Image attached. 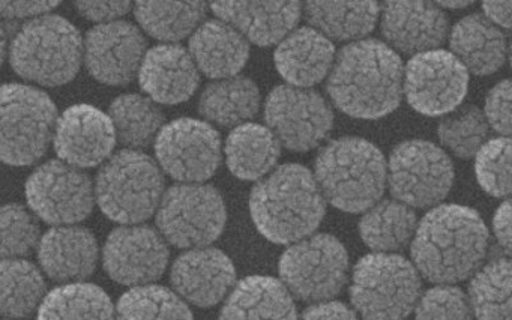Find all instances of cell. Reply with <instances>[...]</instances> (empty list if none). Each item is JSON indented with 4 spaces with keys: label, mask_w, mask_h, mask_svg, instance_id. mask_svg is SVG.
I'll use <instances>...</instances> for the list:
<instances>
[{
    "label": "cell",
    "mask_w": 512,
    "mask_h": 320,
    "mask_svg": "<svg viewBox=\"0 0 512 320\" xmlns=\"http://www.w3.org/2000/svg\"><path fill=\"white\" fill-rule=\"evenodd\" d=\"M403 74V61L391 47L377 40L355 41L335 55L326 92L352 118H385L400 106Z\"/></svg>",
    "instance_id": "6da1fadb"
},
{
    "label": "cell",
    "mask_w": 512,
    "mask_h": 320,
    "mask_svg": "<svg viewBox=\"0 0 512 320\" xmlns=\"http://www.w3.org/2000/svg\"><path fill=\"white\" fill-rule=\"evenodd\" d=\"M488 241L487 226L478 212L467 206L437 205L416 226L412 263L431 283H460L481 268Z\"/></svg>",
    "instance_id": "7a4b0ae2"
},
{
    "label": "cell",
    "mask_w": 512,
    "mask_h": 320,
    "mask_svg": "<svg viewBox=\"0 0 512 320\" xmlns=\"http://www.w3.org/2000/svg\"><path fill=\"white\" fill-rule=\"evenodd\" d=\"M250 212L268 241L295 244L316 232L326 214V200L311 170L289 163L254 185Z\"/></svg>",
    "instance_id": "3957f363"
},
{
    "label": "cell",
    "mask_w": 512,
    "mask_h": 320,
    "mask_svg": "<svg viewBox=\"0 0 512 320\" xmlns=\"http://www.w3.org/2000/svg\"><path fill=\"white\" fill-rule=\"evenodd\" d=\"M313 176L326 202L340 211L359 214L383 196L386 161L368 140L341 137L320 149Z\"/></svg>",
    "instance_id": "277c9868"
},
{
    "label": "cell",
    "mask_w": 512,
    "mask_h": 320,
    "mask_svg": "<svg viewBox=\"0 0 512 320\" xmlns=\"http://www.w3.org/2000/svg\"><path fill=\"white\" fill-rule=\"evenodd\" d=\"M82 61V34L61 16L46 14L29 20L10 46L13 70L22 79L49 88L70 83Z\"/></svg>",
    "instance_id": "5b68a950"
},
{
    "label": "cell",
    "mask_w": 512,
    "mask_h": 320,
    "mask_svg": "<svg viewBox=\"0 0 512 320\" xmlns=\"http://www.w3.org/2000/svg\"><path fill=\"white\" fill-rule=\"evenodd\" d=\"M164 191V173L157 161L134 149L113 154L101 166L94 185L101 211L122 226L151 218Z\"/></svg>",
    "instance_id": "8992f818"
},
{
    "label": "cell",
    "mask_w": 512,
    "mask_h": 320,
    "mask_svg": "<svg viewBox=\"0 0 512 320\" xmlns=\"http://www.w3.org/2000/svg\"><path fill=\"white\" fill-rule=\"evenodd\" d=\"M58 109L46 92L34 86H0V161L32 166L53 142Z\"/></svg>",
    "instance_id": "52a82bcc"
},
{
    "label": "cell",
    "mask_w": 512,
    "mask_h": 320,
    "mask_svg": "<svg viewBox=\"0 0 512 320\" xmlns=\"http://www.w3.org/2000/svg\"><path fill=\"white\" fill-rule=\"evenodd\" d=\"M421 287L412 262L398 254L373 253L356 263L350 299L364 320H404L415 310Z\"/></svg>",
    "instance_id": "ba28073f"
},
{
    "label": "cell",
    "mask_w": 512,
    "mask_h": 320,
    "mask_svg": "<svg viewBox=\"0 0 512 320\" xmlns=\"http://www.w3.org/2000/svg\"><path fill=\"white\" fill-rule=\"evenodd\" d=\"M157 227L167 244L193 250L220 238L227 221L226 203L217 188L205 184H176L164 191Z\"/></svg>",
    "instance_id": "9c48e42d"
},
{
    "label": "cell",
    "mask_w": 512,
    "mask_h": 320,
    "mask_svg": "<svg viewBox=\"0 0 512 320\" xmlns=\"http://www.w3.org/2000/svg\"><path fill=\"white\" fill-rule=\"evenodd\" d=\"M281 283L305 302L331 301L343 290L349 254L335 236L317 233L290 245L278 263Z\"/></svg>",
    "instance_id": "30bf717a"
},
{
    "label": "cell",
    "mask_w": 512,
    "mask_h": 320,
    "mask_svg": "<svg viewBox=\"0 0 512 320\" xmlns=\"http://www.w3.org/2000/svg\"><path fill=\"white\" fill-rule=\"evenodd\" d=\"M392 197L412 209L434 208L454 184V166L439 146L427 140H406L395 146L386 164Z\"/></svg>",
    "instance_id": "8fae6325"
},
{
    "label": "cell",
    "mask_w": 512,
    "mask_h": 320,
    "mask_svg": "<svg viewBox=\"0 0 512 320\" xmlns=\"http://www.w3.org/2000/svg\"><path fill=\"white\" fill-rule=\"evenodd\" d=\"M25 193L32 214L55 227L80 223L94 209L91 178L61 160L41 164L29 176Z\"/></svg>",
    "instance_id": "7c38bea8"
},
{
    "label": "cell",
    "mask_w": 512,
    "mask_h": 320,
    "mask_svg": "<svg viewBox=\"0 0 512 320\" xmlns=\"http://www.w3.org/2000/svg\"><path fill=\"white\" fill-rule=\"evenodd\" d=\"M155 155L160 169L179 184H203L220 167L221 137L199 119H176L155 137Z\"/></svg>",
    "instance_id": "4fadbf2b"
},
{
    "label": "cell",
    "mask_w": 512,
    "mask_h": 320,
    "mask_svg": "<svg viewBox=\"0 0 512 320\" xmlns=\"http://www.w3.org/2000/svg\"><path fill=\"white\" fill-rule=\"evenodd\" d=\"M265 121L281 146L307 152L328 137L334 127V113L319 92L283 85L269 94Z\"/></svg>",
    "instance_id": "5bb4252c"
},
{
    "label": "cell",
    "mask_w": 512,
    "mask_h": 320,
    "mask_svg": "<svg viewBox=\"0 0 512 320\" xmlns=\"http://www.w3.org/2000/svg\"><path fill=\"white\" fill-rule=\"evenodd\" d=\"M469 89V73L445 50L415 55L403 74L407 103L421 115L443 116L457 110Z\"/></svg>",
    "instance_id": "9a60e30c"
},
{
    "label": "cell",
    "mask_w": 512,
    "mask_h": 320,
    "mask_svg": "<svg viewBox=\"0 0 512 320\" xmlns=\"http://www.w3.org/2000/svg\"><path fill=\"white\" fill-rule=\"evenodd\" d=\"M169 244L158 230L125 224L110 233L103 248V265L112 280L124 286H148L163 277L169 265Z\"/></svg>",
    "instance_id": "2e32d148"
},
{
    "label": "cell",
    "mask_w": 512,
    "mask_h": 320,
    "mask_svg": "<svg viewBox=\"0 0 512 320\" xmlns=\"http://www.w3.org/2000/svg\"><path fill=\"white\" fill-rule=\"evenodd\" d=\"M145 37L133 23L118 20L92 28L83 41L89 74L109 86H125L139 74L146 55Z\"/></svg>",
    "instance_id": "e0dca14e"
},
{
    "label": "cell",
    "mask_w": 512,
    "mask_h": 320,
    "mask_svg": "<svg viewBox=\"0 0 512 320\" xmlns=\"http://www.w3.org/2000/svg\"><path fill=\"white\" fill-rule=\"evenodd\" d=\"M116 140L109 115L91 104H76L56 121L53 143L59 160L77 169H89L112 157Z\"/></svg>",
    "instance_id": "ac0fdd59"
},
{
    "label": "cell",
    "mask_w": 512,
    "mask_h": 320,
    "mask_svg": "<svg viewBox=\"0 0 512 320\" xmlns=\"http://www.w3.org/2000/svg\"><path fill=\"white\" fill-rule=\"evenodd\" d=\"M170 281L179 298L208 308L229 295L236 284V268L230 257L217 248H193L175 260Z\"/></svg>",
    "instance_id": "d6986e66"
},
{
    "label": "cell",
    "mask_w": 512,
    "mask_h": 320,
    "mask_svg": "<svg viewBox=\"0 0 512 320\" xmlns=\"http://www.w3.org/2000/svg\"><path fill=\"white\" fill-rule=\"evenodd\" d=\"M137 77L146 97L166 106L190 100L200 82L193 58L178 44H161L148 50Z\"/></svg>",
    "instance_id": "ffe728a7"
},
{
    "label": "cell",
    "mask_w": 512,
    "mask_h": 320,
    "mask_svg": "<svg viewBox=\"0 0 512 320\" xmlns=\"http://www.w3.org/2000/svg\"><path fill=\"white\" fill-rule=\"evenodd\" d=\"M380 26L394 49L413 56L439 49L448 35V17L425 2H386Z\"/></svg>",
    "instance_id": "44dd1931"
},
{
    "label": "cell",
    "mask_w": 512,
    "mask_h": 320,
    "mask_svg": "<svg viewBox=\"0 0 512 320\" xmlns=\"http://www.w3.org/2000/svg\"><path fill=\"white\" fill-rule=\"evenodd\" d=\"M38 260L47 277L59 283H80L97 268L100 248L86 227L56 226L38 242Z\"/></svg>",
    "instance_id": "7402d4cb"
},
{
    "label": "cell",
    "mask_w": 512,
    "mask_h": 320,
    "mask_svg": "<svg viewBox=\"0 0 512 320\" xmlns=\"http://www.w3.org/2000/svg\"><path fill=\"white\" fill-rule=\"evenodd\" d=\"M212 13L260 47L280 44L301 20L299 2H214Z\"/></svg>",
    "instance_id": "603a6c76"
},
{
    "label": "cell",
    "mask_w": 512,
    "mask_h": 320,
    "mask_svg": "<svg viewBox=\"0 0 512 320\" xmlns=\"http://www.w3.org/2000/svg\"><path fill=\"white\" fill-rule=\"evenodd\" d=\"M335 59L332 41L313 28H301L287 35L275 50V67L295 88L308 89L322 82Z\"/></svg>",
    "instance_id": "cb8c5ba5"
},
{
    "label": "cell",
    "mask_w": 512,
    "mask_h": 320,
    "mask_svg": "<svg viewBox=\"0 0 512 320\" xmlns=\"http://www.w3.org/2000/svg\"><path fill=\"white\" fill-rule=\"evenodd\" d=\"M190 53L197 70L209 79L238 76L250 58V44L238 31L221 22H203L191 35Z\"/></svg>",
    "instance_id": "d4e9b609"
},
{
    "label": "cell",
    "mask_w": 512,
    "mask_h": 320,
    "mask_svg": "<svg viewBox=\"0 0 512 320\" xmlns=\"http://www.w3.org/2000/svg\"><path fill=\"white\" fill-rule=\"evenodd\" d=\"M220 320H298V313L281 281L251 275L230 290Z\"/></svg>",
    "instance_id": "484cf974"
},
{
    "label": "cell",
    "mask_w": 512,
    "mask_h": 320,
    "mask_svg": "<svg viewBox=\"0 0 512 320\" xmlns=\"http://www.w3.org/2000/svg\"><path fill=\"white\" fill-rule=\"evenodd\" d=\"M452 55L475 76H491L503 67L508 53L505 34L484 14L461 19L449 34Z\"/></svg>",
    "instance_id": "4316f807"
},
{
    "label": "cell",
    "mask_w": 512,
    "mask_h": 320,
    "mask_svg": "<svg viewBox=\"0 0 512 320\" xmlns=\"http://www.w3.org/2000/svg\"><path fill=\"white\" fill-rule=\"evenodd\" d=\"M226 164L242 181H260L277 166L281 145L269 128L257 124L236 127L226 140Z\"/></svg>",
    "instance_id": "83f0119b"
},
{
    "label": "cell",
    "mask_w": 512,
    "mask_h": 320,
    "mask_svg": "<svg viewBox=\"0 0 512 320\" xmlns=\"http://www.w3.org/2000/svg\"><path fill=\"white\" fill-rule=\"evenodd\" d=\"M260 91L253 80L229 77L209 83L199 100V113L212 124L224 128L239 127L259 112Z\"/></svg>",
    "instance_id": "f1b7e54d"
},
{
    "label": "cell",
    "mask_w": 512,
    "mask_h": 320,
    "mask_svg": "<svg viewBox=\"0 0 512 320\" xmlns=\"http://www.w3.org/2000/svg\"><path fill=\"white\" fill-rule=\"evenodd\" d=\"M305 19L329 41H361L376 28L377 2H307Z\"/></svg>",
    "instance_id": "f546056e"
},
{
    "label": "cell",
    "mask_w": 512,
    "mask_h": 320,
    "mask_svg": "<svg viewBox=\"0 0 512 320\" xmlns=\"http://www.w3.org/2000/svg\"><path fill=\"white\" fill-rule=\"evenodd\" d=\"M418 226L415 211L398 200H382L365 211L359 235L374 253H394L412 241Z\"/></svg>",
    "instance_id": "4dcf8cb0"
},
{
    "label": "cell",
    "mask_w": 512,
    "mask_h": 320,
    "mask_svg": "<svg viewBox=\"0 0 512 320\" xmlns=\"http://www.w3.org/2000/svg\"><path fill=\"white\" fill-rule=\"evenodd\" d=\"M38 320H115V305L95 284L67 283L46 293Z\"/></svg>",
    "instance_id": "1f68e13d"
},
{
    "label": "cell",
    "mask_w": 512,
    "mask_h": 320,
    "mask_svg": "<svg viewBox=\"0 0 512 320\" xmlns=\"http://www.w3.org/2000/svg\"><path fill=\"white\" fill-rule=\"evenodd\" d=\"M46 296V280L26 259H0V314L11 320L25 319L40 308Z\"/></svg>",
    "instance_id": "d6a6232c"
},
{
    "label": "cell",
    "mask_w": 512,
    "mask_h": 320,
    "mask_svg": "<svg viewBox=\"0 0 512 320\" xmlns=\"http://www.w3.org/2000/svg\"><path fill=\"white\" fill-rule=\"evenodd\" d=\"M109 118L115 128L116 140L134 151L151 145L166 121L158 104L140 94H124L116 98L110 106Z\"/></svg>",
    "instance_id": "836d02e7"
},
{
    "label": "cell",
    "mask_w": 512,
    "mask_h": 320,
    "mask_svg": "<svg viewBox=\"0 0 512 320\" xmlns=\"http://www.w3.org/2000/svg\"><path fill=\"white\" fill-rule=\"evenodd\" d=\"M134 14L146 34L176 43L202 25L206 7L203 2H137Z\"/></svg>",
    "instance_id": "e575fe53"
},
{
    "label": "cell",
    "mask_w": 512,
    "mask_h": 320,
    "mask_svg": "<svg viewBox=\"0 0 512 320\" xmlns=\"http://www.w3.org/2000/svg\"><path fill=\"white\" fill-rule=\"evenodd\" d=\"M467 299L478 320H511V262L508 257L491 260L473 274Z\"/></svg>",
    "instance_id": "d590c367"
},
{
    "label": "cell",
    "mask_w": 512,
    "mask_h": 320,
    "mask_svg": "<svg viewBox=\"0 0 512 320\" xmlns=\"http://www.w3.org/2000/svg\"><path fill=\"white\" fill-rule=\"evenodd\" d=\"M115 320H194L187 302L167 287H133L119 299Z\"/></svg>",
    "instance_id": "8d00e7d4"
},
{
    "label": "cell",
    "mask_w": 512,
    "mask_h": 320,
    "mask_svg": "<svg viewBox=\"0 0 512 320\" xmlns=\"http://www.w3.org/2000/svg\"><path fill=\"white\" fill-rule=\"evenodd\" d=\"M488 128L482 110L467 104L440 121L437 136L452 154L467 160L475 157L479 148L487 142Z\"/></svg>",
    "instance_id": "74e56055"
},
{
    "label": "cell",
    "mask_w": 512,
    "mask_h": 320,
    "mask_svg": "<svg viewBox=\"0 0 512 320\" xmlns=\"http://www.w3.org/2000/svg\"><path fill=\"white\" fill-rule=\"evenodd\" d=\"M37 217L19 203L0 206V259H23L40 242Z\"/></svg>",
    "instance_id": "f35d334b"
},
{
    "label": "cell",
    "mask_w": 512,
    "mask_h": 320,
    "mask_svg": "<svg viewBox=\"0 0 512 320\" xmlns=\"http://www.w3.org/2000/svg\"><path fill=\"white\" fill-rule=\"evenodd\" d=\"M475 175L485 193L493 197L511 194V140H487L475 155Z\"/></svg>",
    "instance_id": "ab89813d"
},
{
    "label": "cell",
    "mask_w": 512,
    "mask_h": 320,
    "mask_svg": "<svg viewBox=\"0 0 512 320\" xmlns=\"http://www.w3.org/2000/svg\"><path fill=\"white\" fill-rule=\"evenodd\" d=\"M416 320H472L469 299L460 287L439 284L419 296Z\"/></svg>",
    "instance_id": "60d3db41"
},
{
    "label": "cell",
    "mask_w": 512,
    "mask_h": 320,
    "mask_svg": "<svg viewBox=\"0 0 512 320\" xmlns=\"http://www.w3.org/2000/svg\"><path fill=\"white\" fill-rule=\"evenodd\" d=\"M488 127L493 128L500 136L511 134V82L508 79L497 83L485 100L484 112Z\"/></svg>",
    "instance_id": "b9f144b4"
},
{
    "label": "cell",
    "mask_w": 512,
    "mask_h": 320,
    "mask_svg": "<svg viewBox=\"0 0 512 320\" xmlns=\"http://www.w3.org/2000/svg\"><path fill=\"white\" fill-rule=\"evenodd\" d=\"M76 8L80 16L98 25H104V23L118 22L131 10V4L130 2H76Z\"/></svg>",
    "instance_id": "7bdbcfd3"
},
{
    "label": "cell",
    "mask_w": 512,
    "mask_h": 320,
    "mask_svg": "<svg viewBox=\"0 0 512 320\" xmlns=\"http://www.w3.org/2000/svg\"><path fill=\"white\" fill-rule=\"evenodd\" d=\"M59 2H0V20H28L46 16Z\"/></svg>",
    "instance_id": "ee69618b"
},
{
    "label": "cell",
    "mask_w": 512,
    "mask_h": 320,
    "mask_svg": "<svg viewBox=\"0 0 512 320\" xmlns=\"http://www.w3.org/2000/svg\"><path fill=\"white\" fill-rule=\"evenodd\" d=\"M298 320H359L343 302L325 301L311 305Z\"/></svg>",
    "instance_id": "f6af8a7d"
},
{
    "label": "cell",
    "mask_w": 512,
    "mask_h": 320,
    "mask_svg": "<svg viewBox=\"0 0 512 320\" xmlns=\"http://www.w3.org/2000/svg\"><path fill=\"white\" fill-rule=\"evenodd\" d=\"M493 232L497 244L506 254L511 253V202L503 200L493 218Z\"/></svg>",
    "instance_id": "bcb514c9"
},
{
    "label": "cell",
    "mask_w": 512,
    "mask_h": 320,
    "mask_svg": "<svg viewBox=\"0 0 512 320\" xmlns=\"http://www.w3.org/2000/svg\"><path fill=\"white\" fill-rule=\"evenodd\" d=\"M484 17L497 28L511 26V2H484Z\"/></svg>",
    "instance_id": "7dc6e473"
},
{
    "label": "cell",
    "mask_w": 512,
    "mask_h": 320,
    "mask_svg": "<svg viewBox=\"0 0 512 320\" xmlns=\"http://www.w3.org/2000/svg\"><path fill=\"white\" fill-rule=\"evenodd\" d=\"M8 53V38L4 26L0 23V65L4 62L5 56Z\"/></svg>",
    "instance_id": "c3c4849f"
},
{
    "label": "cell",
    "mask_w": 512,
    "mask_h": 320,
    "mask_svg": "<svg viewBox=\"0 0 512 320\" xmlns=\"http://www.w3.org/2000/svg\"><path fill=\"white\" fill-rule=\"evenodd\" d=\"M470 2H439V7L448 8V10H460V8L469 7Z\"/></svg>",
    "instance_id": "681fc988"
},
{
    "label": "cell",
    "mask_w": 512,
    "mask_h": 320,
    "mask_svg": "<svg viewBox=\"0 0 512 320\" xmlns=\"http://www.w3.org/2000/svg\"><path fill=\"white\" fill-rule=\"evenodd\" d=\"M8 320H11V319H8Z\"/></svg>",
    "instance_id": "f907efd6"
}]
</instances>
